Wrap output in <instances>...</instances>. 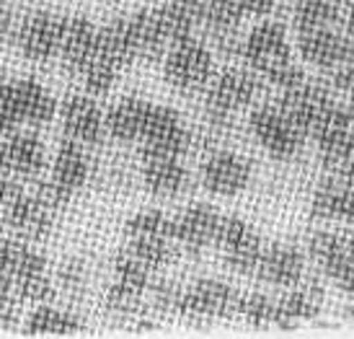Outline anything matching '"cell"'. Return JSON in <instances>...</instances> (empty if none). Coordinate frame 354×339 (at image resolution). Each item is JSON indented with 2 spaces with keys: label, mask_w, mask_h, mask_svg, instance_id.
Instances as JSON below:
<instances>
[{
  "label": "cell",
  "mask_w": 354,
  "mask_h": 339,
  "mask_svg": "<svg viewBox=\"0 0 354 339\" xmlns=\"http://www.w3.org/2000/svg\"><path fill=\"white\" fill-rule=\"evenodd\" d=\"M261 93L259 73L251 68H227L209 80L205 96V114L212 130H227L238 111H243Z\"/></svg>",
  "instance_id": "6da1fadb"
},
{
  "label": "cell",
  "mask_w": 354,
  "mask_h": 339,
  "mask_svg": "<svg viewBox=\"0 0 354 339\" xmlns=\"http://www.w3.org/2000/svg\"><path fill=\"white\" fill-rule=\"evenodd\" d=\"M248 130L274 161L295 158L308 140V135L300 130V125L287 114L279 101L256 107L248 117Z\"/></svg>",
  "instance_id": "7a4b0ae2"
},
{
  "label": "cell",
  "mask_w": 354,
  "mask_h": 339,
  "mask_svg": "<svg viewBox=\"0 0 354 339\" xmlns=\"http://www.w3.org/2000/svg\"><path fill=\"white\" fill-rule=\"evenodd\" d=\"M150 267L142 264V262L129 254L127 249H122L114 257V264H111V285L106 290V309L114 313V316H122V319H132L142 311V300H145V293H150Z\"/></svg>",
  "instance_id": "3957f363"
},
{
  "label": "cell",
  "mask_w": 354,
  "mask_h": 339,
  "mask_svg": "<svg viewBox=\"0 0 354 339\" xmlns=\"http://www.w3.org/2000/svg\"><path fill=\"white\" fill-rule=\"evenodd\" d=\"M88 174H91V163H88V156H86V145H80L75 140H65L59 145L57 156H55L50 181L39 184L37 194L50 208L55 210L65 208L73 200V194H78L86 187Z\"/></svg>",
  "instance_id": "277c9868"
},
{
  "label": "cell",
  "mask_w": 354,
  "mask_h": 339,
  "mask_svg": "<svg viewBox=\"0 0 354 339\" xmlns=\"http://www.w3.org/2000/svg\"><path fill=\"white\" fill-rule=\"evenodd\" d=\"M212 75H215L212 52L194 37L174 44L163 57V78L184 93L207 89Z\"/></svg>",
  "instance_id": "5b68a950"
},
{
  "label": "cell",
  "mask_w": 354,
  "mask_h": 339,
  "mask_svg": "<svg viewBox=\"0 0 354 339\" xmlns=\"http://www.w3.org/2000/svg\"><path fill=\"white\" fill-rule=\"evenodd\" d=\"M65 19L55 10H31L19 21L13 29V42L19 47L21 57L31 62H47L59 55L62 34H65Z\"/></svg>",
  "instance_id": "8992f818"
},
{
  "label": "cell",
  "mask_w": 354,
  "mask_h": 339,
  "mask_svg": "<svg viewBox=\"0 0 354 339\" xmlns=\"http://www.w3.org/2000/svg\"><path fill=\"white\" fill-rule=\"evenodd\" d=\"M215 246L223 251L225 264L230 270L238 272V275H246V277H254L266 244L243 218L223 215Z\"/></svg>",
  "instance_id": "52a82bcc"
},
{
  "label": "cell",
  "mask_w": 354,
  "mask_h": 339,
  "mask_svg": "<svg viewBox=\"0 0 354 339\" xmlns=\"http://www.w3.org/2000/svg\"><path fill=\"white\" fill-rule=\"evenodd\" d=\"M192 148V132L181 114L171 107L153 104L145 135L140 140V156H178L184 158Z\"/></svg>",
  "instance_id": "ba28073f"
},
{
  "label": "cell",
  "mask_w": 354,
  "mask_h": 339,
  "mask_svg": "<svg viewBox=\"0 0 354 339\" xmlns=\"http://www.w3.org/2000/svg\"><path fill=\"white\" fill-rule=\"evenodd\" d=\"M310 259L324 270L331 282L342 290L354 293V239L334 230H318L308 241Z\"/></svg>",
  "instance_id": "9c48e42d"
},
{
  "label": "cell",
  "mask_w": 354,
  "mask_h": 339,
  "mask_svg": "<svg viewBox=\"0 0 354 339\" xmlns=\"http://www.w3.org/2000/svg\"><path fill=\"white\" fill-rule=\"evenodd\" d=\"M238 306L241 293L236 288H230L223 280L205 277L184 288L178 313L189 319H230L238 313Z\"/></svg>",
  "instance_id": "30bf717a"
},
{
  "label": "cell",
  "mask_w": 354,
  "mask_h": 339,
  "mask_svg": "<svg viewBox=\"0 0 354 339\" xmlns=\"http://www.w3.org/2000/svg\"><path fill=\"white\" fill-rule=\"evenodd\" d=\"M254 166L246 156L233 150H215L202 163V187L215 197H238L251 184Z\"/></svg>",
  "instance_id": "8fae6325"
},
{
  "label": "cell",
  "mask_w": 354,
  "mask_h": 339,
  "mask_svg": "<svg viewBox=\"0 0 354 339\" xmlns=\"http://www.w3.org/2000/svg\"><path fill=\"white\" fill-rule=\"evenodd\" d=\"M241 57L246 60L251 70H256L261 78L266 73L282 62L292 60L290 57V44L285 37V26L279 21H264L251 29L243 47H241Z\"/></svg>",
  "instance_id": "7c38bea8"
},
{
  "label": "cell",
  "mask_w": 354,
  "mask_h": 339,
  "mask_svg": "<svg viewBox=\"0 0 354 339\" xmlns=\"http://www.w3.org/2000/svg\"><path fill=\"white\" fill-rule=\"evenodd\" d=\"M297 50L308 65L318 70H336L354 57V39L334 29H318L297 34Z\"/></svg>",
  "instance_id": "4fadbf2b"
},
{
  "label": "cell",
  "mask_w": 354,
  "mask_h": 339,
  "mask_svg": "<svg viewBox=\"0 0 354 339\" xmlns=\"http://www.w3.org/2000/svg\"><path fill=\"white\" fill-rule=\"evenodd\" d=\"M220 223H223L220 210L207 205V202H194L174 218L176 244L181 249H187L189 254H199L202 249L215 244Z\"/></svg>",
  "instance_id": "5bb4252c"
},
{
  "label": "cell",
  "mask_w": 354,
  "mask_h": 339,
  "mask_svg": "<svg viewBox=\"0 0 354 339\" xmlns=\"http://www.w3.org/2000/svg\"><path fill=\"white\" fill-rule=\"evenodd\" d=\"M59 117H62L65 138L75 140L80 145H96L106 132V114L86 93L68 96L59 107Z\"/></svg>",
  "instance_id": "9a60e30c"
},
{
  "label": "cell",
  "mask_w": 354,
  "mask_h": 339,
  "mask_svg": "<svg viewBox=\"0 0 354 339\" xmlns=\"http://www.w3.org/2000/svg\"><path fill=\"white\" fill-rule=\"evenodd\" d=\"M55 212L57 210L50 208L39 194H26L24 190L0 210L3 220L19 233L21 239H44L52 230Z\"/></svg>",
  "instance_id": "2e32d148"
},
{
  "label": "cell",
  "mask_w": 354,
  "mask_h": 339,
  "mask_svg": "<svg viewBox=\"0 0 354 339\" xmlns=\"http://www.w3.org/2000/svg\"><path fill=\"white\" fill-rule=\"evenodd\" d=\"M305 275V254L292 244H266L264 254L259 259L254 277L259 282L279 285V288H295L303 282Z\"/></svg>",
  "instance_id": "e0dca14e"
},
{
  "label": "cell",
  "mask_w": 354,
  "mask_h": 339,
  "mask_svg": "<svg viewBox=\"0 0 354 339\" xmlns=\"http://www.w3.org/2000/svg\"><path fill=\"white\" fill-rule=\"evenodd\" d=\"M59 57L73 75H78L88 62L99 57V26L86 16H68Z\"/></svg>",
  "instance_id": "ac0fdd59"
},
{
  "label": "cell",
  "mask_w": 354,
  "mask_h": 339,
  "mask_svg": "<svg viewBox=\"0 0 354 339\" xmlns=\"http://www.w3.org/2000/svg\"><path fill=\"white\" fill-rule=\"evenodd\" d=\"M142 184L156 197H178L189 190V169L178 156H142Z\"/></svg>",
  "instance_id": "d6986e66"
},
{
  "label": "cell",
  "mask_w": 354,
  "mask_h": 339,
  "mask_svg": "<svg viewBox=\"0 0 354 339\" xmlns=\"http://www.w3.org/2000/svg\"><path fill=\"white\" fill-rule=\"evenodd\" d=\"M10 93H13V109H16L19 125H47L57 114L55 96L37 80H10Z\"/></svg>",
  "instance_id": "ffe728a7"
},
{
  "label": "cell",
  "mask_w": 354,
  "mask_h": 339,
  "mask_svg": "<svg viewBox=\"0 0 354 339\" xmlns=\"http://www.w3.org/2000/svg\"><path fill=\"white\" fill-rule=\"evenodd\" d=\"M150 109H153V104L138 99V96L117 101L106 111V132L119 143H140L145 135V127H148Z\"/></svg>",
  "instance_id": "44dd1931"
},
{
  "label": "cell",
  "mask_w": 354,
  "mask_h": 339,
  "mask_svg": "<svg viewBox=\"0 0 354 339\" xmlns=\"http://www.w3.org/2000/svg\"><path fill=\"white\" fill-rule=\"evenodd\" d=\"M99 55L117 70L129 68L138 60V47H135L129 16H117L109 24L99 26Z\"/></svg>",
  "instance_id": "7402d4cb"
},
{
  "label": "cell",
  "mask_w": 354,
  "mask_h": 339,
  "mask_svg": "<svg viewBox=\"0 0 354 339\" xmlns=\"http://www.w3.org/2000/svg\"><path fill=\"white\" fill-rule=\"evenodd\" d=\"M47 150L34 132H10L8 135V169L13 176L34 179L44 169Z\"/></svg>",
  "instance_id": "603a6c76"
},
{
  "label": "cell",
  "mask_w": 354,
  "mask_h": 339,
  "mask_svg": "<svg viewBox=\"0 0 354 339\" xmlns=\"http://www.w3.org/2000/svg\"><path fill=\"white\" fill-rule=\"evenodd\" d=\"M0 272L13 282H21L47 272V259L26 241L8 239L0 244Z\"/></svg>",
  "instance_id": "cb8c5ba5"
},
{
  "label": "cell",
  "mask_w": 354,
  "mask_h": 339,
  "mask_svg": "<svg viewBox=\"0 0 354 339\" xmlns=\"http://www.w3.org/2000/svg\"><path fill=\"white\" fill-rule=\"evenodd\" d=\"M344 19L342 0H297L292 8V24L297 34L318 29H334Z\"/></svg>",
  "instance_id": "d4e9b609"
},
{
  "label": "cell",
  "mask_w": 354,
  "mask_h": 339,
  "mask_svg": "<svg viewBox=\"0 0 354 339\" xmlns=\"http://www.w3.org/2000/svg\"><path fill=\"white\" fill-rule=\"evenodd\" d=\"M318 153H321V163L331 176H354V127L342 130L318 143Z\"/></svg>",
  "instance_id": "484cf974"
},
{
  "label": "cell",
  "mask_w": 354,
  "mask_h": 339,
  "mask_svg": "<svg viewBox=\"0 0 354 339\" xmlns=\"http://www.w3.org/2000/svg\"><path fill=\"white\" fill-rule=\"evenodd\" d=\"M24 331L26 334H78V331H83V321L70 311L41 303L39 309H34L29 313Z\"/></svg>",
  "instance_id": "4316f807"
},
{
  "label": "cell",
  "mask_w": 354,
  "mask_h": 339,
  "mask_svg": "<svg viewBox=\"0 0 354 339\" xmlns=\"http://www.w3.org/2000/svg\"><path fill=\"white\" fill-rule=\"evenodd\" d=\"M318 313H321V300H318V295L308 293V290H290L282 298H277L274 324L290 327L295 321L315 319Z\"/></svg>",
  "instance_id": "83f0119b"
},
{
  "label": "cell",
  "mask_w": 354,
  "mask_h": 339,
  "mask_svg": "<svg viewBox=\"0 0 354 339\" xmlns=\"http://www.w3.org/2000/svg\"><path fill=\"white\" fill-rule=\"evenodd\" d=\"M124 236L127 239H171L176 241V230H174V218H168L163 210H142L138 215H132L124 226Z\"/></svg>",
  "instance_id": "f1b7e54d"
},
{
  "label": "cell",
  "mask_w": 354,
  "mask_h": 339,
  "mask_svg": "<svg viewBox=\"0 0 354 339\" xmlns=\"http://www.w3.org/2000/svg\"><path fill=\"white\" fill-rule=\"evenodd\" d=\"M176 246L178 244L171 239H127L124 249L129 254H135L142 264H148L150 270H158V267H166L168 262L174 259Z\"/></svg>",
  "instance_id": "f546056e"
},
{
  "label": "cell",
  "mask_w": 354,
  "mask_h": 339,
  "mask_svg": "<svg viewBox=\"0 0 354 339\" xmlns=\"http://www.w3.org/2000/svg\"><path fill=\"white\" fill-rule=\"evenodd\" d=\"M117 75H119V70L114 68V65H109V62L99 55L96 60L88 62L86 68L80 70L75 78L86 86V91H88L91 96H104V93H109L111 86L117 83Z\"/></svg>",
  "instance_id": "4dcf8cb0"
},
{
  "label": "cell",
  "mask_w": 354,
  "mask_h": 339,
  "mask_svg": "<svg viewBox=\"0 0 354 339\" xmlns=\"http://www.w3.org/2000/svg\"><path fill=\"white\" fill-rule=\"evenodd\" d=\"M274 309L277 298L264 295V293H248V295H241L238 316H243L246 321L261 327V324H274Z\"/></svg>",
  "instance_id": "1f68e13d"
},
{
  "label": "cell",
  "mask_w": 354,
  "mask_h": 339,
  "mask_svg": "<svg viewBox=\"0 0 354 339\" xmlns=\"http://www.w3.org/2000/svg\"><path fill=\"white\" fill-rule=\"evenodd\" d=\"M181 295H184V288L176 285L174 280H158V282L150 285L153 309H158L160 313H178V309H181Z\"/></svg>",
  "instance_id": "d6a6232c"
},
{
  "label": "cell",
  "mask_w": 354,
  "mask_h": 339,
  "mask_svg": "<svg viewBox=\"0 0 354 339\" xmlns=\"http://www.w3.org/2000/svg\"><path fill=\"white\" fill-rule=\"evenodd\" d=\"M16 288V295L21 300H34V303H50L55 298V285L52 280L47 277V272L41 275H34L29 280H21V282H13Z\"/></svg>",
  "instance_id": "836d02e7"
},
{
  "label": "cell",
  "mask_w": 354,
  "mask_h": 339,
  "mask_svg": "<svg viewBox=\"0 0 354 339\" xmlns=\"http://www.w3.org/2000/svg\"><path fill=\"white\" fill-rule=\"evenodd\" d=\"M274 89L279 91H292L297 89V86H303L305 80H308V75H305V70L297 65V62L287 60L282 62V65H277V68H272L269 73L264 75Z\"/></svg>",
  "instance_id": "e575fe53"
},
{
  "label": "cell",
  "mask_w": 354,
  "mask_h": 339,
  "mask_svg": "<svg viewBox=\"0 0 354 339\" xmlns=\"http://www.w3.org/2000/svg\"><path fill=\"white\" fill-rule=\"evenodd\" d=\"M19 295L13 288V280L0 272V331H6L19 319Z\"/></svg>",
  "instance_id": "d590c367"
},
{
  "label": "cell",
  "mask_w": 354,
  "mask_h": 339,
  "mask_svg": "<svg viewBox=\"0 0 354 339\" xmlns=\"http://www.w3.org/2000/svg\"><path fill=\"white\" fill-rule=\"evenodd\" d=\"M86 280H88V270H86L83 259H68L59 267V282L70 293H78V290L86 288Z\"/></svg>",
  "instance_id": "8d00e7d4"
},
{
  "label": "cell",
  "mask_w": 354,
  "mask_h": 339,
  "mask_svg": "<svg viewBox=\"0 0 354 339\" xmlns=\"http://www.w3.org/2000/svg\"><path fill=\"white\" fill-rule=\"evenodd\" d=\"M331 86H334V91H342L346 96H354V57L349 62H344L342 68H336Z\"/></svg>",
  "instance_id": "74e56055"
},
{
  "label": "cell",
  "mask_w": 354,
  "mask_h": 339,
  "mask_svg": "<svg viewBox=\"0 0 354 339\" xmlns=\"http://www.w3.org/2000/svg\"><path fill=\"white\" fill-rule=\"evenodd\" d=\"M246 16H269L274 10L277 0H238Z\"/></svg>",
  "instance_id": "f35d334b"
},
{
  "label": "cell",
  "mask_w": 354,
  "mask_h": 339,
  "mask_svg": "<svg viewBox=\"0 0 354 339\" xmlns=\"http://www.w3.org/2000/svg\"><path fill=\"white\" fill-rule=\"evenodd\" d=\"M6 37H13V16L3 6V0H0V42L6 39Z\"/></svg>",
  "instance_id": "ab89813d"
},
{
  "label": "cell",
  "mask_w": 354,
  "mask_h": 339,
  "mask_svg": "<svg viewBox=\"0 0 354 339\" xmlns=\"http://www.w3.org/2000/svg\"><path fill=\"white\" fill-rule=\"evenodd\" d=\"M10 174L8 169V132L0 130V176Z\"/></svg>",
  "instance_id": "60d3db41"
},
{
  "label": "cell",
  "mask_w": 354,
  "mask_h": 339,
  "mask_svg": "<svg viewBox=\"0 0 354 339\" xmlns=\"http://www.w3.org/2000/svg\"><path fill=\"white\" fill-rule=\"evenodd\" d=\"M342 24H344L346 34L354 39V0H349V3L344 6V19H342Z\"/></svg>",
  "instance_id": "b9f144b4"
},
{
  "label": "cell",
  "mask_w": 354,
  "mask_h": 339,
  "mask_svg": "<svg viewBox=\"0 0 354 339\" xmlns=\"http://www.w3.org/2000/svg\"><path fill=\"white\" fill-rule=\"evenodd\" d=\"M346 111H349V122L354 127V96H349V104H346Z\"/></svg>",
  "instance_id": "7bdbcfd3"
},
{
  "label": "cell",
  "mask_w": 354,
  "mask_h": 339,
  "mask_svg": "<svg viewBox=\"0 0 354 339\" xmlns=\"http://www.w3.org/2000/svg\"><path fill=\"white\" fill-rule=\"evenodd\" d=\"M3 80H6V78H3V75H0V86H3Z\"/></svg>",
  "instance_id": "ee69618b"
}]
</instances>
